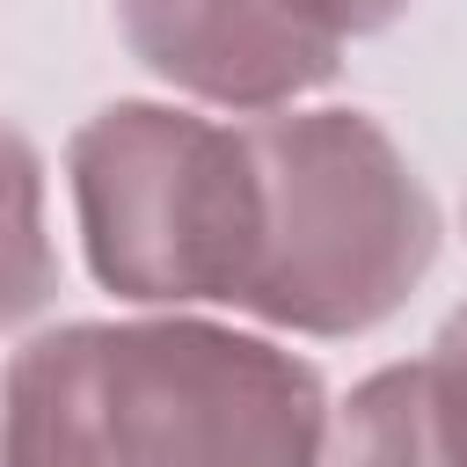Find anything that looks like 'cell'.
I'll list each match as a JSON object with an SVG mask.
<instances>
[{
	"instance_id": "6da1fadb",
	"label": "cell",
	"mask_w": 467,
	"mask_h": 467,
	"mask_svg": "<svg viewBox=\"0 0 467 467\" xmlns=\"http://www.w3.org/2000/svg\"><path fill=\"white\" fill-rule=\"evenodd\" d=\"M321 372L197 314L66 321L0 372V467H314Z\"/></svg>"
},
{
	"instance_id": "7a4b0ae2",
	"label": "cell",
	"mask_w": 467,
	"mask_h": 467,
	"mask_svg": "<svg viewBox=\"0 0 467 467\" xmlns=\"http://www.w3.org/2000/svg\"><path fill=\"white\" fill-rule=\"evenodd\" d=\"M255 263L241 314L292 336H365L431 277L445 219L394 131L365 109L248 117Z\"/></svg>"
},
{
	"instance_id": "3957f363",
	"label": "cell",
	"mask_w": 467,
	"mask_h": 467,
	"mask_svg": "<svg viewBox=\"0 0 467 467\" xmlns=\"http://www.w3.org/2000/svg\"><path fill=\"white\" fill-rule=\"evenodd\" d=\"M80 248L124 306H241L255 263L248 124L109 102L66 146Z\"/></svg>"
},
{
	"instance_id": "277c9868",
	"label": "cell",
	"mask_w": 467,
	"mask_h": 467,
	"mask_svg": "<svg viewBox=\"0 0 467 467\" xmlns=\"http://www.w3.org/2000/svg\"><path fill=\"white\" fill-rule=\"evenodd\" d=\"M117 29L153 80L241 117H277L343 66V36L306 0H117Z\"/></svg>"
},
{
	"instance_id": "5b68a950",
	"label": "cell",
	"mask_w": 467,
	"mask_h": 467,
	"mask_svg": "<svg viewBox=\"0 0 467 467\" xmlns=\"http://www.w3.org/2000/svg\"><path fill=\"white\" fill-rule=\"evenodd\" d=\"M314 467H467V438L431 358L379 365L372 379H358L328 409Z\"/></svg>"
},
{
	"instance_id": "8992f818",
	"label": "cell",
	"mask_w": 467,
	"mask_h": 467,
	"mask_svg": "<svg viewBox=\"0 0 467 467\" xmlns=\"http://www.w3.org/2000/svg\"><path fill=\"white\" fill-rule=\"evenodd\" d=\"M58 299V248L44 219V153L0 117V328Z\"/></svg>"
},
{
	"instance_id": "52a82bcc",
	"label": "cell",
	"mask_w": 467,
	"mask_h": 467,
	"mask_svg": "<svg viewBox=\"0 0 467 467\" xmlns=\"http://www.w3.org/2000/svg\"><path fill=\"white\" fill-rule=\"evenodd\" d=\"M431 372H438V387H445V401L460 416V438H467V306L445 314V328L431 343Z\"/></svg>"
},
{
	"instance_id": "ba28073f",
	"label": "cell",
	"mask_w": 467,
	"mask_h": 467,
	"mask_svg": "<svg viewBox=\"0 0 467 467\" xmlns=\"http://www.w3.org/2000/svg\"><path fill=\"white\" fill-rule=\"evenodd\" d=\"M306 7H314L343 44H350V36H372V29H387V22L409 15V0H306Z\"/></svg>"
}]
</instances>
